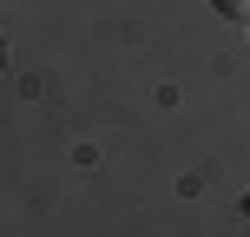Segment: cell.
I'll return each instance as SVG.
<instances>
[{"label": "cell", "mask_w": 250, "mask_h": 237, "mask_svg": "<svg viewBox=\"0 0 250 237\" xmlns=\"http://www.w3.org/2000/svg\"><path fill=\"white\" fill-rule=\"evenodd\" d=\"M217 13H224V20H250V0H211Z\"/></svg>", "instance_id": "obj_1"}]
</instances>
